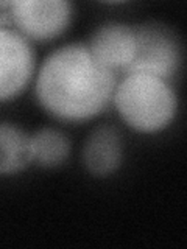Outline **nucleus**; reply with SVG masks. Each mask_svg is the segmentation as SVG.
I'll use <instances>...</instances> for the list:
<instances>
[{
  "mask_svg": "<svg viewBox=\"0 0 187 249\" xmlns=\"http://www.w3.org/2000/svg\"><path fill=\"white\" fill-rule=\"evenodd\" d=\"M33 162L31 136L11 123H0V175H16Z\"/></svg>",
  "mask_w": 187,
  "mask_h": 249,
  "instance_id": "obj_8",
  "label": "nucleus"
},
{
  "mask_svg": "<svg viewBox=\"0 0 187 249\" xmlns=\"http://www.w3.org/2000/svg\"><path fill=\"white\" fill-rule=\"evenodd\" d=\"M35 70V54L28 41L11 28H0V101L27 88Z\"/></svg>",
  "mask_w": 187,
  "mask_h": 249,
  "instance_id": "obj_5",
  "label": "nucleus"
},
{
  "mask_svg": "<svg viewBox=\"0 0 187 249\" xmlns=\"http://www.w3.org/2000/svg\"><path fill=\"white\" fill-rule=\"evenodd\" d=\"M33 160L44 168L62 165L70 156V140L58 129L44 128L31 136Z\"/></svg>",
  "mask_w": 187,
  "mask_h": 249,
  "instance_id": "obj_9",
  "label": "nucleus"
},
{
  "mask_svg": "<svg viewBox=\"0 0 187 249\" xmlns=\"http://www.w3.org/2000/svg\"><path fill=\"white\" fill-rule=\"evenodd\" d=\"M114 105L122 120L134 131L151 134L175 119L178 100L167 81L144 73H128L115 86Z\"/></svg>",
  "mask_w": 187,
  "mask_h": 249,
  "instance_id": "obj_2",
  "label": "nucleus"
},
{
  "mask_svg": "<svg viewBox=\"0 0 187 249\" xmlns=\"http://www.w3.org/2000/svg\"><path fill=\"white\" fill-rule=\"evenodd\" d=\"M117 76L92 56L88 45L69 44L50 53L39 69L36 95L50 115L84 122L111 101Z\"/></svg>",
  "mask_w": 187,
  "mask_h": 249,
  "instance_id": "obj_1",
  "label": "nucleus"
},
{
  "mask_svg": "<svg viewBox=\"0 0 187 249\" xmlns=\"http://www.w3.org/2000/svg\"><path fill=\"white\" fill-rule=\"evenodd\" d=\"M88 49L92 56L111 72L127 70L137 49L136 30L119 22L105 23L94 31Z\"/></svg>",
  "mask_w": 187,
  "mask_h": 249,
  "instance_id": "obj_6",
  "label": "nucleus"
},
{
  "mask_svg": "<svg viewBox=\"0 0 187 249\" xmlns=\"http://www.w3.org/2000/svg\"><path fill=\"white\" fill-rule=\"evenodd\" d=\"M136 30L137 49L134 59L125 70L128 73H144L167 81L181 66V45L170 28L159 23H145Z\"/></svg>",
  "mask_w": 187,
  "mask_h": 249,
  "instance_id": "obj_3",
  "label": "nucleus"
},
{
  "mask_svg": "<svg viewBox=\"0 0 187 249\" xmlns=\"http://www.w3.org/2000/svg\"><path fill=\"white\" fill-rule=\"evenodd\" d=\"M10 16L22 36L44 42L69 27L72 6L66 0H19L13 2Z\"/></svg>",
  "mask_w": 187,
  "mask_h": 249,
  "instance_id": "obj_4",
  "label": "nucleus"
},
{
  "mask_svg": "<svg viewBox=\"0 0 187 249\" xmlns=\"http://www.w3.org/2000/svg\"><path fill=\"white\" fill-rule=\"evenodd\" d=\"M123 146L119 131L112 126H98L86 139L83 162L89 173L98 178L112 175L120 167Z\"/></svg>",
  "mask_w": 187,
  "mask_h": 249,
  "instance_id": "obj_7",
  "label": "nucleus"
},
{
  "mask_svg": "<svg viewBox=\"0 0 187 249\" xmlns=\"http://www.w3.org/2000/svg\"><path fill=\"white\" fill-rule=\"evenodd\" d=\"M8 22H11L10 11L2 10V8H0V28H3V25H6Z\"/></svg>",
  "mask_w": 187,
  "mask_h": 249,
  "instance_id": "obj_10",
  "label": "nucleus"
}]
</instances>
